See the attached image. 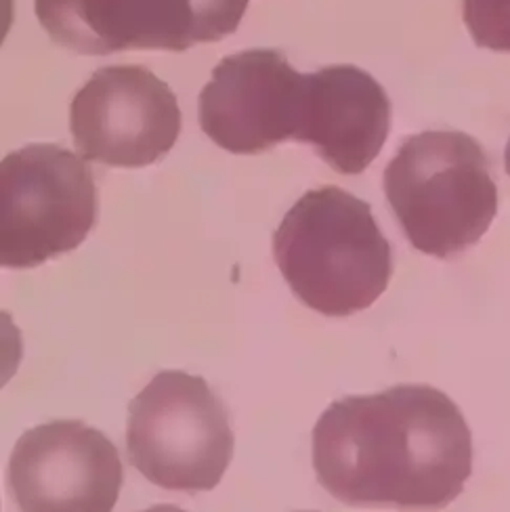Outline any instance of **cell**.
<instances>
[{"label":"cell","instance_id":"1","mask_svg":"<svg viewBox=\"0 0 510 512\" xmlns=\"http://www.w3.org/2000/svg\"><path fill=\"white\" fill-rule=\"evenodd\" d=\"M313 466L347 506L441 510L473 473V435L458 405L427 384L334 401L313 429Z\"/></svg>","mask_w":510,"mask_h":512},{"label":"cell","instance_id":"2","mask_svg":"<svg viewBox=\"0 0 510 512\" xmlns=\"http://www.w3.org/2000/svg\"><path fill=\"white\" fill-rule=\"evenodd\" d=\"M273 256L301 301L322 315L347 317L387 290L393 259L370 204L345 189H311L273 233Z\"/></svg>","mask_w":510,"mask_h":512},{"label":"cell","instance_id":"3","mask_svg":"<svg viewBox=\"0 0 510 512\" xmlns=\"http://www.w3.org/2000/svg\"><path fill=\"white\" fill-rule=\"evenodd\" d=\"M385 196L410 244L450 259L477 244L498 212V187L483 147L458 131L403 141L385 170Z\"/></svg>","mask_w":510,"mask_h":512},{"label":"cell","instance_id":"4","mask_svg":"<svg viewBox=\"0 0 510 512\" xmlns=\"http://www.w3.org/2000/svg\"><path fill=\"white\" fill-rule=\"evenodd\" d=\"M129 460L170 492L217 487L233 454V433L221 399L204 378L158 372L129 405Z\"/></svg>","mask_w":510,"mask_h":512},{"label":"cell","instance_id":"5","mask_svg":"<svg viewBox=\"0 0 510 512\" xmlns=\"http://www.w3.org/2000/svg\"><path fill=\"white\" fill-rule=\"evenodd\" d=\"M97 221V187L82 158L32 143L0 162V263L30 269L78 248Z\"/></svg>","mask_w":510,"mask_h":512},{"label":"cell","instance_id":"6","mask_svg":"<svg viewBox=\"0 0 510 512\" xmlns=\"http://www.w3.org/2000/svg\"><path fill=\"white\" fill-rule=\"evenodd\" d=\"M248 0H34L40 26L78 55L187 51L236 32Z\"/></svg>","mask_w":510,"mask_h":512},{"label":"cell","instance_id":"7","mask_svg":"<svg viewBox=\"0 0 510 512\" xmlns=\"http://www.w3.org/2000/svg\"><path fill=\"white\" fill-rule=\"evenodd\" d=\"M70 128L84 160L141 168L168 154L181 133L175 93L141 66L97 70L76 93Z\"/></svg>","mask_w":510,"mask_h":512},{"label":"cell","instance_id":"8","mask_svg":"<svg viewBox=\"0 0 510 512\" xmlns=\"http://www.w3.org/2000/svg\"><path fill=\"white\" fill-rule=\"evenodd\" d=\"M9 483L21 512H112L122 462L116 445L93 426L55 420L19 437Z\"/></svg>","mask_w":510,"mask_h":512},{"label":"cell","instance_id":"9","mask_svg":"<svg viewBox=\"0 0 510 512\" xmlns=\"http://www.w3.org/2000/svg\"><path fill=\"white\" fill-rule=\"evenodd\" d=\"M307 76L280 51L252 49L225 57L200 93L202 131L229 154H263L296 139Z\"/></svg>","mask_w":510,"mask_h":512},{"label":"cell","instance_id":"10","mask_svg":"<svg viewBox=\"0 0 510 512\" xmlns=\"http://www.w3.org/2000/svg\"><path fill=\"white\" fill-rule=\"evenodd\" d=\"M305 76V112L294 141L313 145L340 175L364 173L391 128L385 89L355 66H330Z\"/></svg>","mask_w":510,"mask_h":512},{"label":"cell","instance_id":"11","mask_svg":"<svg viewBox=\"0 0 510 512\" xmlns=\"http://www.w3.org/2000/svg\"><path fill=\"white\" fill-rule=\"evenodd\" d=\"M464 21L479 47L510 53V0H464Z\"/></svg>","mask_w":510,"mask_h":512},{"label":"cell","instance_id":"12","mask_svg":"<svg viewBox=\"0 0 510 512\" xmlns=\"http://www.w3.org/2000/svg\"><path fill=\"white\" fill-rule=\"evenodd\" d=\"M141 512H187V510H183L179 506H173V504H158V506H152V508L141 510Z\"/></svg>","mask_w":510,"mask_h":512},{"label":"cell","instance_id":"13","mask_svg":"<svg viewBox=\"0 0 510 512\" xmlns=\"http://www.w3.org/2000/svg\"><path fill=\"white\" fill-rule=\"evenodd\" d=\"M506 170H508V175H510V141H508V145H506Z\"/></svg>","mask_w":510,"mask_h":512}]
</instances>
